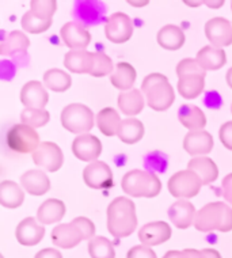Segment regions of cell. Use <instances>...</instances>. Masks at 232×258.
I'll return each mask as SVG.
<instances>
[{
	"instance_id": "30",
	"label": "cell",
	"mask_w": 232,
	"mask_h": 258,
	"mask_svg": "<svg viewBox=\"0 0 232 258\" xmlns=\"http://www.w3.org/2000/svg\"><path fill=\"white\" fill-rule=\"evenodd\" d=\"M178 118L185 128L190 131H202L206 126V116L204 111L194 105H182L178 110Z\"/></svg>"
},
{
	"instance_id": "27",
	"label": "cell",
	"mask_w": 232,
	"mask_h": 258,
	"mask_svg": "<svg viewBox=\"0 0 232 258\" xmlns=\"http://www.w3.org/2000/svg\"><path fill=\"white\" fill-rule=\"evenodd\" d=\"M30 46V40L22 31L15 30L9 33L0 42V54L3 56H18L26 53L27 48Z\"/></svg>"
},
{
	"instance_id": "6",
	"label": "cell",
	"mask_w": 232,
	"mask_h": 258,
	"mask_svg": "<svg viewBox=\"0 0 232 258\" xmlns=\"http://www.w3.org/2000/svg\"><path fill=\"white\" fill-rule=\"evenodd\" d=\"M61 124L72 134H89L94 128V113L83 103H71L61 111Z\"/></svg>"
},
{
	"instance_id": "2",
	"label": "cell",
	"mask_w": 232,
	"mask_h": 258,
	"mask_svg": "<svg viewBox=\"0 0 232 258\" xmlns=\"http://www.w3.org/2000/svg\"><path fill=\"white\" fill-rule=\"evenodd\" d=\"M196 230L201 232H210L217 230L228 232L232 230V208L225 203H209L197 211L194 224Z\"/></svg>"
},
{
	"instance_id": "35",
	"label": "cell",
	"mask_w": 232,
	"mask_h": 258,
	"mask_svg": "<svg viewBox=\"0 0 232 258\" xmlns=\"http://www.w3.org/2000/svg\"><path fill=\"white\" fill-rule=\"evenodd\" d=\"M72 85L71 75L68 72L58 70V68H52L44 74V86L48 89L53 90L56 93H64L67 91Z\"/></svg>"
},
{
	"instance_id": "44",
	"label": "cell",
	"mask_w": 232,
	"mask_h": 258,
	"mask_svg": "<svg viewBox=\"0 0 232 258\" xmlns=\"http://www.w3.org/2000/svg\"><path fill=\"white\" fill-rule=\"evenodd\" d=\"M163 258H204L201 250L185 249V250H170L163 255Z\"/></svg>"
},
{
	"instance_id": "21",
	"label": "cell",
	"mask_w": 232,
	"mask_h": 258,
	"mask_svg": "<svg viewBox=\"0 0 232 258\" xmlns=\"http://www.w3.org/2000/svg\"><path fill=\"white\" fill-rule=\"evenodd\" d=\"M95 53L87 50H69L64 56V66L73 74H90L94 70Z\"/></svg>"
},
{
	"instance_id": "1",
	"label": "cell",
	"mask_w": 232,
	"mask_h": 258,
	"mask_svg": "<svg viewBox=\"0 0 232 258\" xmlns=\"http://www.w3.org/2000/svg\"><path fill=\"white\" fill-rule=\"evenodd\" d=\"M137 227L136 205L128 197H116L107 207V230L114 238L132 235Z\"/></svg>"
},
{
	"instance_id": "28",
	"label": "cell",
	"mask_w": 232,
	"mask_h": 258,
	"mask_svg": "<svg viewBox=\"0 0 232 258\" xmlns=\"http://www.w3.org/2000/svg\"><path fill=\"white\" fill-rule=\"evenodd\" d=\"M117 103L120 110L128 116V118H132V116H137L141 113L145 106L144 103V94L137 89H132L125 93H121L117 98Z\"/></svg>"
},
{
	"instance_id": "8",
	"label": "cell",
	"mask_w": 232,
	"mask_h": 258,
	"mask_svg": "<svg viewBox=\"0 0 232 258\" xmlns=\"http://www.w3.org/2000/svg\"><path fill=\"white\" fill-rule=\"evenodd\" d=\"M204 183L201 178L192 170H181L178 173L171 175L169 179V191L171 196L181 199V200H188L192 197H196L201 190V186Z\"/></svg>"
},
{
	"instance_id": "20",
	"label": "cell",
	"mask_w": 232,
	"mask_h": 258,
	"mask_svg": "<svg viewBox=\"0 0 232 258\" xmlns=\"http://www.w3.org/2000/svg\"><path fill=\"white\" fill-rule=\"evenodd\" d=\"M197 211L188 200H178L169 208V218L177 228L186 230L194 224Z\"/></svg>"
},
{
	"instance_id": "38",
	"label": "cell",
	"mask_w": 232,
	"mask_h": 258,
	"mask_svg": "<svg viewBox=\"0 0 232 258\" xmlns=\"http://www.w3.org/2000/svg\"><path fill=\"white\" fill-rule=\"evenodd\" d=\"M50 120L49 111L45 109H29L26 107L25 110L21 113V121L22 124L32 126V128H41L45 126Z\"/></svg>"
},
{
	"instance_id": "31",
	"label": "cell",
	"mask_w": 232,
	"mask_h": 258,
	"mask_svg": "<svg viewBox=\"0 0 232 258\" xmlns=\"http://www.w3.org/2000/svg\"><path fill=\"white\" fill-rule=\"evenodd\" d=\"M25 201V191L17 182L6 179L0 183V204L5 208H19Z\"/></svg>"
},
{
	"instance_id": "52",
	"label": "cell",
	"mask_w": 232,
	"mask_h": 258,
	"mask_svg": "<svg viewBox=\"0 0 232 258\" xmlns=\"http://www.w3.org/2000/svg\"><path fill=\"white\" fill-rule=\"evenodd\" d=\"M231 9H232V3H231Z\"/></svg>"
},
{
	"instance_id": "34",
	"label": "cell",
	"mask_w": 232,
	"mask_h": 258,
	"mask_svg": "<svg viewBox=\"0 0 232 258\" xmlns=\"http://www.w3.org/2000/svg\"><path fill=\"white\" fill-rule=\"evenodd\" d=\"M121 142H124L125 144H134V143L140 142L144 136V125L143 122L137 118H125L122 120L118 131V135Z\"/></svg>"
},
{
	"instance_id": "14",
	"label": "cell",
	"mask_w": 232,
	"mask_h": 258,
	"mask_svg": "<svg viewBox=\"0 0 232 258\" xmlns=\"http://www.w3.org/2000/svg\"><path fill=\"white\" fill-rule=\"evenodd\" d=\"M205 36L216 48H224L232 44V25L223 17L209 19L205 25Z\"/></svg>"
},
{
	"instance_id": "15",
	"label": "cell",
	"mask_w": 232,
	"mask_h": 258,
	"mask_svg": "<svg viewBox=\"0 0 232 258\" xmlns=\"http://www.w3.org/2000/svg\"><path fill=\"white\" fill-rule=\"evenodd\" d=\"M82 240H85L83 231L73 220L65 224H57L52 230V242L61 249H73Z\"/></svg>"
},
{
	"instance_id": "48",
	"label": "cell",
	"mask_w": 232,
	"mask_h": 258,
	"mask_svg": "<svg viewBox=\"0 0 232 258\" xmlns=\"http://www.w3.org/2000/svg\"><path fill=\"white\" fill-rule=\"evenodd\" d=\"M205 102L206 105L212 109L214 107H219L220 103H221V99H220L219 94L214 93V91H210V93L206 94V98H205Z\"/></svg>"
},
{
	"instance_id": "3",
	"label": "cell",
	"mask_w": 232,
	"mask_h": 258,
	"mask_svg": "<svg viewBox=\"0 0 232 258\" xmlns=\"http://www.w3.org/2000/svg\"><path fill=\"white\" fill-rule=\"evenodd\" d=\"M141 93L145 95L147 105L157 111H165L175 101V93L167 76L153 72L145 76L141 83Z\"/></svg>"
},
{
	"instance_id": "23",
	"label": "cell",
	"mask_w": 232,
	"mask_h": 258,
	"mask_svg": "<svg viewBox=\"0 0 232 258\" xmlns=\"http://www.w3.org/2000/svg\"><path fill=\"white\" fill-rule=\"evenodd\" d=\"M106 7L101 2H76V18L86 25H97L105 19Z\"/></svg>"
},
{
	"instance_id": "17",
	"label": "cell",
	"mask_w": 232,
	"mask_h": 258,
	"mask_svg": "<svg viewBox=\"0 0 232 258\" xmlns=\"http://www.w3.org/2000/svg\"><path fill=\"white\" fill-rule=\"evenodd\" d=\"M49 94L38 80H30L21 90V102L29 109H45Z\"/></svg>"
},
{
	"instance_id": "37",
	"label": "cell",
	"mask_w": 232,
	"mask_h": 258,
	"mask_svg": "<svg viewBox=\"0 0 232 258\" xmlns=\"http://www.w3.org/2000/svg\"><path fill=\"white\" fill-rule=\"evenodd\" d=\"M89 254L91 258H116L114 246L105 236H94L90 240Z\"/></svg>"
},
{
	"instance_id": "41",
	"label": "cell",
	"mask_w": 232,
	"mask_h": 258,
	"mask_svg": "<svg viewBox=\"0 0 232 258\" xmlns=\"http://www.w3.org/2000/svg\"><path fill=\"white\" fill-rule=\"evenodd\" d=\"M145 166L151 173L153 171H166V166H167V160H166V156L162 155L161 152H153V154H149L145 159Z\"/></svg>"
},
{
	"instance_id": "25",
	"label": "cell",
	"mask_w": 232,
	"mask_h": 258,
	"mask_svg": "<svg viewBox=\"0 0 232 258\" xmlns=\"http://www.w3.org/2000/svg\"><path fill=\"white\" fill-rule=\"evenodd\" d=\"M188 169L194 171L200 177L204 185L214 182L219 177V167L208 156H196V158L190 159V162L188 163Z\"/></svg>"
},
{
	"instance_id": "19",
	"label": "cell",
	"mask_w": 232,
	"mask_h": 258,
	"mask_svg": "<svg viewBox=\"0 0 232 258\" xmlns=\"http://www.w3.org/2000/svg\"><path fill=\"white\" fill-rule=\"evenodd\" d=\"M15 236L22 246H36L44 239L45 228L34 218H26L18 224Z\"/></svg>"
},
{
	"instance_id": "18",
	"label": "cell",
	"mask_w": 232,
	"mask_h": 258,
	"mask_svg": "<svg viewBox=\"0 0 232 258\" xmlns=\"http://www.w3.org/2000/svg\"><path fill=\"white\" fill-rule=\"evenodd\" d=\"M183 148L192 156L206 155L213 148V138L206 131H190L183 139Z\"/></svg>"
},
{
	"instance_id": "9",
	"label": "cell",
	"mask_w": 232,
	"mask_h": 258,
	"mask_svg": "<svg viewBox=\"0 0 232 258\" xmlns=\"http://www.w3.org/2000/svg\"><path fill=\"white\" fill-rule=\"evenodd\" d=\"M32 156L33 162L38 167L50 173L58 171L64 163V154L61 148L58 147L56 143L52 142L41 143L36 151L33 152Z\"/></svg>"
},
{
	"instance_id": "42",
	"label": "cell",
	"mask_w": 232,
	"mask_h": 258,
	"mask_svg": "<svg viewBox=\"0 0 232 258\" xmlns=\"http://www.w3.org/2000/svg\"><path fill=\"white\" fill-rule=\"evenodd\" d=\"M73 222L81 227V230L83 231V235H85V240L93 239L95 236V226L94 223L91 222L90 219L85 218V216H79V218L73 219Z\"/></svg>"
},
{
	"instance_id": "40",
	"label": "cell",
	"mask_w": 232,
	"mask_h": 258,
	"mask_svg": "<svg viewBox=\"0 0 232 258\" xmlns=\"http://www.w3.org/2000/svg\"><path fill=\"white\" fill-rule=\"evenodd\" d=\"M30 7H32L30 10L37 15L44 18H52L57 10V3L54 0H33Z\"/></svg>"
},
{
	"instance_id": "10",
	"label": "cell",
	"mask_w": 232,
	"mask_h": 258,
	"mask_svg": "<svg viewBox=\"0 0 232 258\" xmlns=\"http://www.w3.org/2000/svg\"><path fill=\"white\" fill-rule=\"evenodd\" d=\"M105 36L114 44H124L129 41L133 36L132 19L124 13L112 14L105 23Z\"/></svg>"
},
{
	"instance_id": "7",
	"label": "cell",
	"mask_w": 232,
	"mask_h": 258,
	"mask_svg": "<svg viewBox=\"0 0 232 258\" xmlns=\"http://www.w3.org/2000/svg\"><path fill=\"white\" fill-rule=\"evenodd\" d=\"M7 147L18 154H30L40 146V135L32 126L25 124H15L7 131L6 136Z\"/></svg>"
},
{
	"instance_id": "4",
	"label": "cell",
	"mask_w": 232,
	"mask_h": 258,
	"mask_svg": "<svg viewBox=\"0 0 232 258\" xmlns=\"http://www.w3.org/2000/svg\"><path fill=\"white\" fill-rule=\"evenodd\" d=\"M178 91L185 99H194L205 89L206 71L197 58H183L177 66Z\"/></svg>"
},
{
	"instance_id": "29",
	"label": "cell",
	"mask_w": 232,
	"mask_h": 258,
	"mask_svg": "<svg viewBox=\"0 0 232 258\" xmlns=\"http://www.w3.org/2000/svg\"><path fill=\"white\" fill-rule=\"evenodd\" d=\"M186 36L179 26L166 25L158 31V44L166 50H178L185 45Z\"/></svg>"
},
{
	"instance_id": "13",
	"label": "cell",
	"mask_w": 232,
	"mask_h": 258,
	"mask_svg": "<svg viewBox=\"0 0 232 258\" xmlns=\"http://www.w3.org/2000/svg\"><path fill=\"white\" fill-rule=\"evenodd\" d=\"M60 34L64 44L71 50H85L91 42V34L87 27L76 21L65 23L61 27Z\"/></svg>"
},
{
	"instance_id": "32",
	"label": "cell",
	"mask_w": 232,
	"mask_h": 258,
	"mask_svg": "<svg viewBox=\"0 0 232 258\" xmlns=\"http://www.w3.org/2000/svg\"><path fill=\"white\" fill-rule=\"evenodd\" d=\"M136 70L129 62H118L114 68V72L110 75V82L112 85L118 90H122L124 93L129 91L133 87L136 82Z\"/></svg>"
},
{
	"instance_id": "11",
	"label": "cell",
	"mask_w": 232,
	"mask_h": 258,
	"mask_svg": "<svg viewBox=\"0 0 232 258\" xmlns=\"http://www.w3.org/2000/svg\"><path fill=\"white\" fill-rule=\"evenodd\" d=\"M85 183L91 189H107L113 185V171L107 163L95 160L83 170Z\"/></svg>"
},
{
	"instance_id": "45",
	"label": "cell",
	"mask_w": 232,
	"mask_h": 258,
	"mask_svg": "<svg viewBox=\"0 0 232 258\" xmlns=\"http://www.w3.org/2000/svg\"><path fill=\"white\" fill-rule=\"evenodd\" d=\"M220 140L227 150L232 151V121L224 122L219 132Z\"/></svg>"
},
{
	"instance_id": "46",
	"label": "cell",
	"mask_w": 232,
	"mask_h": 258,
	"mask_svg": "<svg viewBox=\"0 0 232 258\" xmlns=\"http://www.w3.org/2000/svg\"><path fill=\"white\" fill-rule=\"evenodd\" d=\"M221 189H223V196L228 204L232 205V173L225 175L221 182Z\"/></svg>"
},
{
	"instance_id": "33",
	"label": "cell",
	"mask_w": 232,
	"mask_h": 258,
	"mask_svg": "<svg viewBox=\"0 0 232 258\" xmlns=\"http://www.w3.org/2000/svg\"><path fill=\"white\" fill-rule=\"evenodd\" d=\"M121 122H122V120L120 118V114L113 107H105L99 111L98 116H97L98 129L105 136H109V138L118 135Z\"/></svg>"
},
{
	"instance_id": "36",
	"label": "cell",
	"mask_w": 232,
	"mask_h": 258,
	"mask_svg": "<svg viewBox=\"0 0 232 258\" xmlns=\"http://www.w3.org/2000/svg\"><path fill=\"white\" fill-rule=\"evenodd\" d=\"M52 22H53L52 18H44V17H40V15L33 13L32 10H29L21 19V26L27 33L40 34V33L48 30L52 26Z\"/></svg>"
},
{
	"instance_id": "24",
	"label": "cell",
	"mask_w": 232,
	"mask_h": 258,
	"mask_svg": "<svg viewBox=\"0 0 232 258\" xmlns=\"http://www.w3.org/2000/svg\"><path fill=\"white\" fill-rule=\"evenodd\" d=\"M197 61L205 71H216L225 66L227 54L221 48H216L213 45H208L198 50Z\"/></svg>"
},
{
	"instance_id": "16",
	"label": "cell",
	"mask_w": 232,
	"mask_h": 258,
	"mask_svg": "<svg viewBox=\"0 0 232 258\" xmlns=\"http://www.w3.org/2000/svg\"><path fill=\"white\" fill-rule=\"evenodd\" d=\"M173 230L166 222H152L144 224L138 230V239L141 245L152 247L165 243L171 238Z\"/></svg>"
},
{
	"instance_id": "12",
	"label": "cell",
	"mask_w": 232,
	"mask_h": 258,
	"mask_svg": "<svg viewBox=\"0 0 232 258\" xmlns=\"http://www.w3.org/2000/svg\"><path fill=\"white\" fill-rule=\"evenodd\" d=\"M73 155L82 162H95L102 154V143L94 135H81L72 143Z\"/></svg>"
},
{
	"instance_id": "49",
	"label": "cell",
	"mask_w": 232,
	"mask_h": 258,
	"mask_svg": "<svg viewBox=\"0 0 232 258\" xmlns=\"http://www.w3.org/2000/svg\"><path fill=\"white\" fill-rule=\"evenodd\" d=\"M201 251H202L204 258H221V255H220V253L217 250L210 249V247H208V249H202Z\"/></svg>"
},
{
	"instance_id": "51",
	"label": "cell",
	"mask_w": 232,
	"mask_h": 258,
	"mask_svg": "<svg viewBox=\"0 0 232 258\" xmlns=\"http://www.w3.org/2000/svg\"><path fill=\"white\" fill-rule=\"evenodd\" d=\"M231 113H232V105H231Z\"/></svg>"
},
{
	"instance_id": "22",
	"label": "cell",
	"mask_w": 232,
	"mask_h": 258,
	"mask_svg": "<svg viewBox=\"0 0 232 258\" xmlns=\"http://www.w3.org/2000/svg\"><path fill=\"white\" fill-rule=\"evenodd\" d=\"M21 185L23 190L33 196H42L50 189L49 177L42 170H27L21 177Z\"/></svg>"
},
{
	"instance_id": "47",
	"label": "cell",
	"mask_w": 232,
	"mask_h": 258,
	"mask_svg": "<svg viewBox=\"0 0 232 258\" xmlns=\"http://www.w3.org/2000/svg\"><path fill=\"white\" fill-rule=\"evenodd\" d=\"M34 258H63V255H61V253L58 250L52 249V247H46V249L40 250Z\"/></svg>"
},
{
	"instance_id": "26",
	"label": "cell",
	"mask_w": 232,
	"mask_h": 258,
	"mask_svg": "<svg viewBox=\"0 0 232 258\" xmlns=\"http://www.w3.org/2000/svg\"><path fill=\"white\" fill-rule=\"evenodd\" d=\"M67 207L58 199H48L38 208L37 219L41 224H54L65 216Z\"/></svg>"
},
{
	"instance_id": "43",
	"label": "cell",
	"mask_w": 232,
	"mask_h": 258,
	"mask_svg": "<svg viewBox=\"0 0 232 258\" xmlns=\"http://www.w3.org/2000/svg\"><path fill=\"white\" fill-rule=\"evenodd\" d=\"M126 258H158L157 253L152 250V247L148 246L138 245L133 246L129 251L126 253Z\"/></svg>"
},
{
	"instance_id": "50",
	"label": "cell",
	"mask_w": 232,
	"mask_h": 258,
	"mask_svg": "<svg viewBox=\"0 0 232 258\" xmlns=\"http://www.w3.org/2000/svg\"><path fill=\"white\" fill-rule=\"evenodd\" d=\"M225 80H227V85L232 89V67L229 68L225 74Z\"/></svg>"
},
{
	"instance_id": "5",
	"label": "cell",
	"mask_w": 232,
	"mask_h": 258,
	"mask_svg": "<svg viewBox=\"0 0 232 258\" xmlns=\"http://www.w3.org/2000/svg\"><path fill=\"white\" fill-rule=\"evenodd\" d=\"M122 190L132 197H157L162 190L161 179L148 170H130L122 177Z\"/></svg>"
},
{
	"instance_id": "39",
	"label": "cell",
	"mask_w": 232,
	"mask_h": 258,
	"mask_svg": "<svg viewBox=\"0 0 232 258\" xmlns=\"http://www.w3.org/2000/svg\"><path fill=\"white\" fill-rule=\"evenodd\" d=\"M114 72V66H113L112 58L103 52H95V62L94 70L91 72V76L94 78H102V76L112 75Z\"/></svg>"
}]
</instances>
